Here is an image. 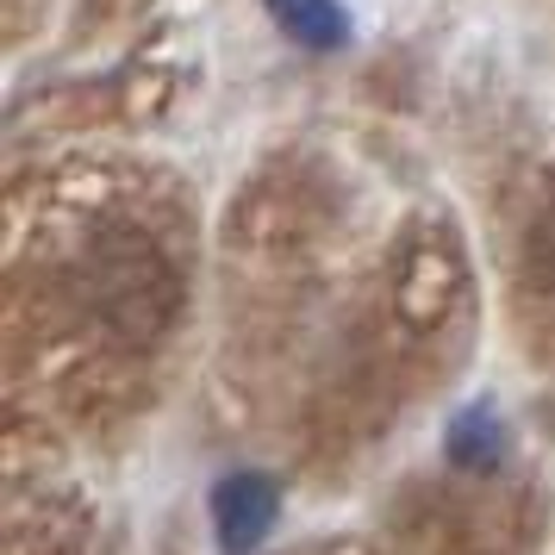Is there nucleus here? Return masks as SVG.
Listing matches in <instances>:
<instances>
[{
	"instance_id": "1",
	"label": "nucleus",
	"mask_w": 555,
	"mask_h": 555,
	"mask_svg": "<svg viewBox=\"0 0 555 555\" xmlns=\"http://www.w3.org/2000/svg\"><path fill=\"white\" fill-rule=\"evenodd\" d=\"M275 480L256 475V468H237V475L219 480V493H212V525H219V543H225L231 555H250L262 537H269V525H275Z\"/></svg>"
},
{
	"instance_id": "2",
	"label": "nucleus",
	"mask_w": 555,
	"mask_h": 555,
	"mask_svg": "<svg viewBox=\"0 0 555 555\" xmlns=\"http://www.w3.org/2000/svg\"><path fill=\"white\" fill-rule=\"evenodd\" d=\"M269 13L306 51H337L344 44V7L337 0H269Z\"/></svg>"
},
{
	"instance_id": "3",
	"label": "nucleus",
	"mask_w": 555,
	"mask_h": 555,
	"mask_svg": "<svg viewBox=\"0 0 555 555\" xmlns=\"http://www.w3.org/2000/svg\"><path fill=\"white\" fill-rule=\"evenodd\" d=\"M450 455L462 468H493V462H500V418H493L487 405L462 412L450 425Z\"/></svg>"
}]
</instances>
